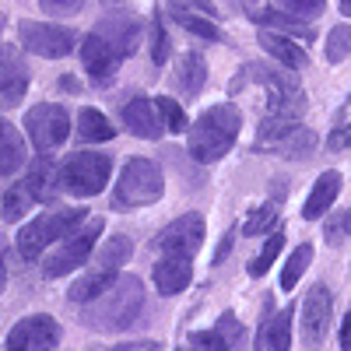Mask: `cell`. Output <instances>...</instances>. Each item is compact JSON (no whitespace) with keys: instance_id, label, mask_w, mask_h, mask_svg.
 Segmentation results:
<instances>
[{"instance_id":"obj_1","label":"cell","mask_w":351,"mask_h":351,"mask_svg":"<svg viewBox=\"0 0 351 351\" xmlns=\"http://www.w3.org/2000/svg\"><path fill=\"white\" fill-rule=\"evenodd\" d=\"M144 309V288L137 278H116L106 291L88 302L84 324L92 330H127Z\"/></svg>"},{"instance_id":"obj_2","label":"cell","mask_w":351,"mask_h":351,"mask_svg":"<svg viewBox=\"0 0 351 351\" xmlns=\"http://www.w3.org/2000/svg\"><path fill=\"white\" fill-rule=\"evenodd\" d=\"M239 127H243V112L239 106L232 102H218L211 109H204L197 116V123L186 127L190 130V155L197 162H218L232 144L239 137Z\"/></svg>"},{"instance_id":"obj_3","label":"cell","mask_w":351,"mask_h":351,"mask_svg":"<svg viewBox=\"0 0 351 351\" xmlns=\"http://www.w3.org/2000/svg\"><path fill=\"white\" fill-rule=\"evenodd\" d=\"M236 81H253L263 88V112L267 116H285V120H299L306 109V95L299 77L291 74V67H243V74Z\"/></svg>"},{"instance_id":"obj_4","label":"cell","mask_w":351,"mask_h":351,"mask_svg":"<svg viewBox=\"0 0 351 351\" xmlns=\"http://www.w3.org/2000/svg\"><path fill=\"white\" fill-rule=\"evenodd\" d=\"M165 193V176L152 158H130L116 180L112 190V208L116 211H130V208H144V204H155Z\"/></svg>"},{"instance_id":"obj_5","label":"cell","mask_w":351,"mask_h":351,"mask_svg":"<svg viewBox=\"0 0 351 351\" xmlns=\"http://www.w3.org/2000/svg\"><path fill=\"white\" fill-rule=\"evenodd\" d=\"M130 253H134V243H130L127 236H112V239H106V246L99 250L95 263H92V267H88V271L71 285L67 299H71V302H92L99 291H106V288L116 281V274H120V267L130 260Z\"/></svg>"},{"instance_id":"obj_6","label":"cell","mask_w":351,"mask_h":351,"mask_svg":"<svg viewBox=\"0 0 351 351\" xmlns=\"http://www.w3.org/2000/svg\"><path fill=\"white\" fill-rule=\"evenodd\" d=\"M84 225V211L81 208H56V211H43L39 218H32L21 232H18V253L25 260H39L56 239L71 236L74 228Z\"/></svg>"},{"instance_id":"obj_7","label":"cell","mask_w":351,"mask_h":351,"mask_svg":"<svg viewBox=\"0 0 351 351\" xmlns=\"http://www.w3.org/2000/svg\"><path fill=\"white\" fill-rule=\"evenodd\" d=\"M112 162L102 152H74L64 165H60V190H67L71 197H99L109 183Z\"/></svg>"},{"instance_id":"obj_8","label":"cell","mask_w":351,"mask_h":351,"mask_svg":"<svg viewBox=\"0 0 351 351\" xmlns=\"http://www.w3.org/2000/svg\"><path fill=\"white\" fill-rule=\"evenodd\" d=\"M316 148L313 127H302L299 120H285V116H267L256 134V152H274L285 158H306Z\"/></svg>"},{"instance_id":"obj_9","label":"cell","mask_w":351,"mask_h":351,"mask_svg":"<svg viewBox=\"0 0 351 351\" xmlns=\"http://www.w3.org/2000/svg\"><path fill=\"white\" fill-rule=\"evenodd\" d=\"M99 236H102V218H88V225L74 228L71 236H64L60 243H56V250L43 260V274L46 278H64V274L84 267V260L95 250Z\"/></svg>"},{"instance_id":"obj_10","label":"cell","mask_w":351,"mask_h":351,"mask_svg":"<svg viewBox=\"0 0 351 351\" xmlns=\"http://www.w3.org/2000/svg\"><path fill=\"white\" fill-rule=\"evenodd\" d=\"M25 130H28V141L36 144V152L46 155L71 137V116L56 102H39L25 112Z\"/></svg>"},{"instance_id":"obj_11","label":"cell","mask_w":351,"mask_h":351,"mask_svg":"<svg viewBox=\"0 0 351 351\" xmlns=\"http://www.w3.org/2000/svg\"><path fill=\"white\" fill-rule=\"evenodd\" d=\"M18 36L28 53L49 56V60H60V56L74 53V46H77V32H71L64 25H46V21H21Z\"/></svg>"},{"instance_id":"obj_12","label":"cell","mask_w":351,"mask_h":351,"mask_svg":"<svg viewBox=\"0 0 351 351\" xmlns=\"http://www.w3.org/2000/svg\"><path fill=\"white\" fill-rule=\"evenodd\" d=\"M56 344H60V327H56L53 316L39 313V316L18 319L8 334L4 351H53Z\"/></svg>"},{"instance_id":"obj_13","label":"cell","mask_w":351,"mask_h":351,"mask_svg":"<svg viewBox=\"0 0 351 351\" xmlns=\"http://www.w3.org/2000/svg\"><path fill=\"white\" fill-rule=\"evenodd\" d=\"M95 36L120 56L127 60L130 53H137L141 46V18L134 11H116V14H106L99 25H95Z\"/></svg>"},{"instance_id":"obj_14","label":"cell","mask_w":351,"mask_h":351,"mask_svg":"<svg viewBox=\"0 0 351 351\" xmlns=\"http://www.w3.org/2000/svg\"><path fill=\"white\" fill-rule=\"evenodd\" d=\"M330 316H334V299H330L327 285H313L302 299V337L309 348L324 344L330 330Z\"/></svg>"},{"instance_id":"obj_15","label":"cell","mask_w":351,"mask_h":351,"mask_svg":"<svg viewBox=\"0 0 351 351\" xmlns=\"http://www.w3.org/2000/svg\"><path fill=\"white\" fill-rule=\"evenodd\" d=\"M204 232H208V225H204V218L193 211V215H183L169 221L162 232H158V246L165 253H183V256H193L200 246H204Z\"/></svg>"},{"instance_id":"obj_16","label":"cell","mask_w":351,"mask_h":351,"mask_svg":"<svg viewBox=\"0 0 351 351\" xmlns=\"http://www.w3.org/2000/svg\"><path fill=\"white\" fill-rule=\"evenodd\" d=\"M120 64H123V60H120V56H116L95 32L84 36V43H81V67H84V74H88V81H92V84H99V88L112 84Z\"/></svg>"},{"instance_id":"obj_17","label":"cell","mask_w":351,"mask_h":351,"mask_svg":"<svg viewBox=\"0 0 351 351\" xmlns=\"http://www.w3.org/2000/svg\"><path fill=\"white\" fill-rule=\"evenodd\" d=\"M169 4H172V18L180 21L190 36L211 39V43L221 39V28L215 25V11L208 4H197V0H169Z\"/></svg>"},{"instance_id":"obj_18","label":"cell","mask_w":351,"mask_h":351,"mask_svg":"<svg viewBox=\"0 0 351 351\" xmlns=\"http://www.w3.org/2000/svg\"><path fill=\"white\" fill-rule=\"evenodd\" d=\"M28 92V67L14 49H0V106H18Z\"/></svg>"},{"instance_id":"obj_19","label":"cell","mask_w":351,"mask_h":351,"mask_svg":"<svg viewBox=\"0 0 351 351\" xmlns=\"http://www.w3.org/2000/svg\"><path fill=\"white\" fill-rule=\"evenodd\" d=\"M123 123L130 127L134 137H144V141H158L162 137V120H158V109H155V99L148 95H134L127 106H123Z\"/></svg>"},{"instance_id":"obj_20","label":"cell","mask_w":351,"mask_h":351,"mask_svg":"<svg viewBox=\"0 0 351 351\" xmlns=\"http://www.w3.org/2000/svg\"><path fill=\"white\" fill-rule=\"evenodd\" d=\"M193 278V263L183 253H165V260L155 263V285L162 295H180Z\"/></svg>"},{"instance_id":"obj_21","label":"cell","mask_w":351,"mask_h":351,"mask_svg":"<svg viewBox=\"0 0 351 351\" xmlns=\"http://www.w3.org/2000/svg\"><path fill=\"white\" fill-rule=\"evenodd\" d=\"M25 186H28V193H32L36 204H53L56 193H60V169H56L46 155H39L32 162V169H28V176H25Z\"/></svg>"},{"instance_id":"obj_22","label":"cell","mask_w":351,"mask_h":351,"mask_svg":"<svg viewBox=\"0 0 351 351\" xmlns=\"http://www.w3.org/2000/svg\"><path fill=\"white\" fill-rule=\"evenodd\" d=\"M260 43H263V49H267L281 67H291V71H306V67H309V53H306L299 43H291L285 32L263 28V32H260Z\"/></svg>"},{"instance_id":"obj_23","label":"cell","mask_w":351,"mask_h":351,"mask_svg":"<svg viewBox=\"0 0 351 351\" xmlns=\"http://www.w3.org/2000/svg\"><path fill=\"white\" fill-rule=\"evenodd\" d=\"M341 172H324V176H319V180H316V186L309 190V197H306V208H302V218L306 221H313V218H319V215H324V211H330V204L337 200V193H341Z\"/></svg>"},{"instance_id":"obj_24","label":"cell","mask_w":351,"mask_h":351,"mask_svg":"<svg viewBox=\"0 0 351 351\" xmlns=\"http://www.w3.org/2000/svg\"><path fill=\"white\" fill-rule=\"evenodd\" d=\"M28 158V148H25V137L18 134L14 123L0 120V176H14Z\"/></svg>"},{"instance_id":"obj_25","label":"cell","mask_w":351,"mask_h":351,"mask_svg":"<svg viewBox=\"0 0 351 351\" xmlns=\"http://www.w3.org/2000/svg\"><path fill=\"white\" fill-rule=\"evenodd\" d=\"M77 134H81V141L88 144H102V141H112V134H116V127L106 120V116L99 112V109H92V106H84L81 112H77Z\"/></svg>"},{"instance_id":"obj_26","label":"cell","mask_w":351,"mask_h":351,"mask_svg":"<svg viewBox=\"0 0 351 351\" xmlns=\"http://www.w3.org/2000/svg\"><path fill=\"white\" fill-rule=\"evenodd\" d=\"M246 14H250V21H256V25H263V28H274V32H295V36H313V28L309 25H302V21H295V18H281L278 11H267V8H260V4H246Z\"/></svg>"},{"instance_id":"obj_27","label":"cell","mask_w":351,"mask_h":351,"mask_svg":"<svg viewBox=\"0 0 351 351\" xmlns=\"http://www.w3.org/2000/svg\"><path fill=\"white\" fill-rule=\"evenodd\" d=\"M176 81H180L183 95H197L204 88V81H208V64H204V56L186 53L180 60V71H176Z\"/></svg>"},{"instance_id":"obj_28","label":"cell","mask_w":351,"mask_h":351,"mask_svg":"<svg viewBox=\"0 0 351 351\" xmlns=\"http://www.w3.org/2000/svg\"><path fill=\"white\" fill-rule=\"evenodd\" d=\"M32 193H28V186H25V180L21 183H11L8 190H4V200H0V211H4V221H21L25 215H28V208H32Z\"/></svg>"},{"instance_id":"obj_29","label":"cell","mask_w":351,"mask_h":351,"mask_svg":"<svg viewBox=\"0 0 351 351\" xmlns=\"http://www.w3.org/2000/svg\"><path fill=\"white\" fill-rule=\"evenodd\" d=\"M309 260H313V246H309V243H302L295 253L285 260V267H281V288H285V291L295 288V281H299V278L306 274V267H309Z\"/></svg>"},{"instance_id":"obj_30","label":"cell","mask_w":351,"mask_h":351,"mask_svg":"<svg viewBox=\"0 0 351 351\" xmlns=\"http://www.w3.org/2000/svg\"><path fill=\"white\" fill-rule=\"evenodd\" d=\"M291 316H295V309L285 306L267 327V341H271V351H288L291 348Z\"/></svg>"},{"instance_id":"obj_31","label":"cell","mask_w":351,"mask_h":351,"mask_svg":"<svg viewBox=\"0 0 351 351\" xmlns=\"http://www.w3.org/2000/svg\"><path fill=\"white\" fill-rule=\"evenodd\" d=\"M155 109H158V120H162V127H169L172 134H186L190 120H186V112H183V106L176 102V99L162 95V99H155Z\"/></svg>"},{"instance_id":"obj_32","label":"cell","mask_w":351,"mask_h":351,"mask_svg":"<svg viewBox=\"0 0 351 351\" xmlns=\"http://www.w3.org/2000/svg\"><path fill=\"white\" fill-rule=\"evenodd\" d=\"M281 243H285V232L271 228L267 246L260 250V256H256V260H250V274H253V278H263V274L271 271V263H274V260H278V253H281Z\"/></svg>"},{"instance_id":"obj_33","label":"cell","mask_w":351,"mask_h":351,"mask_svg":"<svg viewBox=\"0 0 351 351\" xmlns=\"http://www.w3.org/2000/svg\"><path fill=\"white\" fill-rule=\"evenodd\" d=\"M274 225H278V204L271 200V204H263V208H256V211L246 218L243 232H246V236H263V232H271Z\"/></svg>"},{"instance_id":"obj_34","label":"cell","mask_w":351,"mask_h":351,"mask_svg":"<svg viewBox=\"0 0 351 351\" xmlns=\"http://www.w3.org/2000/svg\"><path fill=\"white\" fill-rule=\"evenodd\" d=\"M351 56V28L348 25H337L334 32L327 36V60L330 64H341Z\"/></svg>"},{"instance_id":"obj_35","label":"cell","mask_w":351,"mask_h":351,"mask_svg":"<svg viewBox=\"0 0 351 351\" xmlns=\"http://www.w3.org/2000/svg\"><path fill=\"white\" fill-rule=\"evenodd\" d=\"M278 4L288 11V18H295V21H313L316 14H324L327 0H278Z\"/></svg>"},{"instance_id":"obj_36","label":"cell","mask_w":351,"mask_h":351,"mask_svg":"<svg viewBox=\"0 0 351 351\" xmlns=\"http://www.w3.org/2000/svg\"><path fill=\"white\" fill-rule=\"evenodd\" d=\"M190 348L193 351H228V341L218 330H193L190 334Z\"/></svg>"},{"instance_id":"obj_37","label":"cell","mask_w":351,"mask_h":351,"mask_svg":"<svg viewBox=\"0 0 351 351\" xmlns=\"http://www.w3.org/2000/svg\"><path fill=\"white\" fill-rule=\"evenodd\" d=\"M152 60H155L158 67L169 60V36H165L162 18H155V21H152Z\"/></svg>"},{"instance_id":"obj_38","label":"cell","mask_w":351,"mask_h":351,"mask_svg":"<svg viewBox=\"0 0 351 351\" xmlns=\"http://www.w3.org/2000/svg\"><path fill=\"white\" fill-rule=\"evenodd\" d=\"M225 341H228V348L239 341V334H243V327H239V319H236V313H221V319H218V327H215Z\"/></svg>"},{"instance_id":"obj_39","label":"cell","mask_w":351,"mask_h":351,"mask_svg":"<svg viewBox=\"0 0 351 351\" xmlns=\"http://www.w3.org/2000/svg\"><path fill=\"white\" fill-rule=\"evenodd\" d=\"M46 14H77L88 0H39Z\"/></svg>"},{"instance_id":"obj_40","label":"cell","mask_w":351,"mask_h":351,"mask_svg":"<svg viewBox=\"0 0 351 351\" xmlns=\"http://www.w3.org/2000/svg\"><path fill=\"white\" fill-rule=\"evenodd\" d=\"M327 148H330V152H344V148H351V123H341V127L327 137Z\"/></svg>"},{"instance_id":"obj_41","label":"cell","mask_w":351,"mask_h":351,"mask_svg":"<svg viewBox=\"0 0 351 351\" xmlns=\"http://www.w3.org/2000/svg\"><path fill=\"white\" fill-rule=\"evenodd\" d=\"M341 236H344V218H330V221H327V243L337 246Z\"/></svg>"},{"instance_id":"obj_42","label":"cell","mask_w":351,"mask_h":351,"mask_svg":"<svg viewBox=\"0 0 351 351\" xmlns=\"http://www.w3.org/2000/svg\"><path fill=\"white\" fill-rule=\"evenodd\" d=\"M232 239H236V232L228 228V232H225V239H221V243H218V250H215V263H221V260L228 256V250H232Z\"/></svg>"},{"instance_id":"obj_43","label":"cell","mask_w":351,"mask_h":351,"mask_svg":"<svg viewBox=\"0 0 351 351\" xmlns=\"http://www.w3.org/2000/svg\"><path fill=\"white\" fill-rule=\"evenodd\" d=\"M341 348L351 351V313L344 316V324H341Z\"/></svg>"},{"instance_id":"obj_44","label":"cell","mask_w":351,"mask_h":351,"mask_svg":"<svg viewBox=\"0 0 351 351\" xmlns=\"http://www.w3.org/2000/svg\"><path fill=\"white\" fill-rule=\"evenodd\" d=\"M155 348V341H144V344H123V348H112V351H148Z\"/></svg>"},{"instance_id":"obj_45","label":"cell","mask_w":351,"mask_h":351,"mask_svg":"<svg viewBox=\"0 0 351 351\" xmlns=\"http://www.w3.org/2000/svg\"><path fill=\"white\" fill-rule=\"evenodd\" d=\"M4 285H8V271H4V260H0V291H4Z\"/></svg>"},{"instance_id":"obj_46","label":"cell","mask_w":351,"mask_h":351,"mask_svg":"<svg viewBox=\"0 0 351 351\" xmlns=\"http://www.w3.org/2000/svg\"><path fill=\"white\" fill-rule=\"evenodd\" d=\"M344 232H348V236H351V211L344 215Z\"/></svg>"},{"instance_id":"obj_47","label":"cell","mask_w":351,"mask_h":351,"mask_svg":"<svg viewBox=\"0 0 351 351\" xmlns=\"http://www.w3.org/2000/svg\"><path fill=\"white\" fill-rule=\"evenodd\" d=\"M102 4H106V8H120V4H123V0H102Z\"/></svg>"},{"instance_id":"obj_48","label":"cell","mask_w":351,"mask_h":351,"mask_svg":"<svg viewBox=\"0 0 351 351\" xmlns=\"http://www.w3.org/2000/svg\"><path fill=\"white\" fill-rule=\"evenodd\" d=\"M341 11H344V14H351V0H341Z\"/></svg>"},{"instance_id":"obj_49","label":"cell","mask_w":351,"mask_h":351,"mask_svg":"<svg viewBox=\"0 0 351 351\" xmlns=\"http://www.w3.org/2000/svg\"><path fill=\"white\" fill-rule=\"evenodd\" d=\"M148 351H158V344H155V348H148Z\"/></svg>"},{"instance_id":"obj_50","label":"cell","mask_w":351,"mask_h":351,"mask_svg":"<svg viewBox=\"0 0 351 351\" xmlns=\"http://www.w3.org/2000/svg\"><path fill=\"white\" fill-rule=\"evenodd\" d=\"M180 351H186V348H180Z\"/></svg>"}]
</instances>
